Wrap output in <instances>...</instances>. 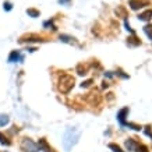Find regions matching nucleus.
I'll list each match as a JSON object with an SVG mask.
<instances>
[{
	"instance_id": "nucleus-9",
	"label": "nucleus",
	"mask_w": 152,
	"mask_h": 152,
	"mask_svg": "<svg viewBox=\"0 0 152 152\" xmlns=\"http://www.w3.org/2000/svg\"><path fill=\"white\" fill-rule=\"evenodd\" d=\"M18 59H20V53L17 50H14V52H11V53H10V56H9V61H10V63H14V61H17Z\"/></svg>"
},
{
	"instance_id": "nucleus-5",
	"label": "nucleus",
	"mask_w": 152,
	"mask_h": 152,
	"mask_svg": "<svg viewBox=\"0 0 152 152\" xmlns=\"http://www.w3.org/2000/svg\"><path fill=\"white\" fill-rule=\"evenodd\" d=\"M138 18L141 20V21H149V20L152 18V9L147 10V11H144V13H141L138 15Z\"/></svg>"
},
{
	"instance_id": "nucleus-19",
	"label": "nucleus",
	"mask_w": 152,
	"mask_h": 152,
	"mask_svg": "<svg viewBox=\"0 0 152 152\" xmlns=\"http://www.w3.org/2000/svg\"><path fill=\"white\" fill-rule=\"evenodd\" d=\"M109 148L113 149V152H123L121 151V148H120L119 145H116V144H109Z\"/></svg>"
},
{
	"instance_id": "nucleus-8",
	"label": "nucleus",
	"mask_w": 152,
	"mask_h": 152,
	"mask_svg": "<svg viewBox=\"0 0 152 152\" xmlns=\"http://www.w3.org/2000/svg\"><path fill=\"white\" fill-rule=\"evenodd\" d=\"M41 148H42V149H43L45 152H53V149H52V148L48 145V142H46V141H45L43 138L39 140V149H41Z\"/></svg>"
},
{
	"instance_id": "nucleus-6",
	"label": "nucleus",
	"mask_w": 152,
	"mask_h": 152,
	"mask_svg": "<svg viewBox=\"0 0 152 152\" xmlns=\"http://www.w3.org/2000/svg\"><path fill=\"white\" fill-rule=\"evenodd\" d=\"M129 113V107H124V109H121L119 112V115H117V120H119L121 124L124 126V119H126V115Z\"/></svg>"
},
{
	"instance_id": "nucleus-22",
	"label": "nucleus",
	"mask_w": 152,
	"mask_h": 152,
	"mask_svg": "<svg viewBox=\"0 0 152 152\" xmlns=\"http://www.w3.org/2000/svg\"><path fill=\"white\" fill-rule=\"evenodd\" d=\"M144 131H145V134H147L148 137L152 140V130H151V127H145V129H144Z\"/></svg>"
},
{
	"instance_id": "nucleus-14",
	"label": "nucleus",
	"mask_w": 152,
	"mask_h": 152,
	"mask_svg": "<svg viewBox=\"0 0 152 152\" xmlns=\"http://www.w3.org/2000/svg\"><path fill=\"white\" fill-rule=\"evenodd\" d=\"M129 45H131V46H138L140 45V39H137L135 37H131V38H129Z\"/></svg>"
},
{
	"instance_id": "nucleus-1",
	"label": "nucleus",
	"mask_w": 152,
	"mask_h": 152,
	"mask_svg": "<svg viewBox=\"0 0 152 152\" xmlns=\"http://www.w3.org/2000/svg\"><path fill=\"white\" fill-rule=\"evenodd\" d=\"M80 138V131H77L75 129H67L64 135H63V145H64L66 151H70L71 148L78 142Z\"/></svg>"
},
{
	"instance_id": "nucleus-16",
	"label": "nucleus",
	"mask_w": 152,
	"mask_h": 152,
	"mask_svg": "<svg viewBox=\"0 0 152 152\" xmlns=\"http://www.w3.org/2000/svg\"><path fill=\"white\" fill-rule=\"evenodd\" d=\"M144 31H145V34L152 39V25H145V27H144Z\"/></svg>"
},
{
	"instance_id": "nucleus-24",
	"label": "nucleus",
	"mask_w": 152,
	"mask_h": 152,
	"mask_svg": "<svg viewBox=\"0 0 152 152\" xmlns=\"http://www.w3.org/2000/svg\"><path fill=\"white\" fill-rule=\"evenodd\" d=\"M91 84H92V80H88V81H85V83H83L81 84V87H89V85H91Z\"/></svg>"
},
{
	"instance_id": "nucleus-23",
	"label": "nucleus",
	"mask_w": 152,
	"mask_h": 152,
	"mask_svg": "<svg viewBox=\"0 0 152 152\" xmlns=\"http://www.w3.org/2000/svg\"><path fill=\"white\" fill-rule=\"evenodd\" d=\"M11 9H13V4H11L10 1H6V3H4V10H6V11H10Z\"/></svg>"
},
{
	"instance_id": "nucleus-21",
	"label": "nucleus",
	"mask_w": 152,
	"mask_h": 152,
	"mask_svg": "<svg viewBox=\"0 0 152 152\" xmlns=\"http://www.w3.org/2000/svg\"><path fill=\"white\" fill-rule=\"evenodd\" d=\"M137 152H148V148L145 147V145H138V144H137Z\"/></svg>"
},
{
	"instance_id": "nucleus-11",
	"label": "nucleus",
	"mask_w": 152,
	"mask_h": 152,
	"mask_svg": "<svg viewBox=\"0 0 152 152\" xmlns=\"http://www.w3.org/2000/svg\"><path fill=\"white\" fill-rule=\"evenodd\" d=\"M41 41H42V38H38V37H28V39H24V38L20 39L21 43H24V42H41Z\"/></svg>"
},
{
	"instance_id": "nucleus-15",
	"label": "nucleus",
	"mask_w": 152,
	"mask_h": 152,
	"mask_svg": "<svg viewBox=\"0 0 152 152\" xmlns=\"http://www.w3.org/2000/svg\"><path fill=\"white\" fill-rule=\"evenodd\" d=\"M87 70H88V67H87V66H84V64H78V67H77V71H78L80 75L87 74Z\"/></svg>"
},
{
	"instance_id": "nucleus-7",
	"label": "nucleus",
	"mask_w": 152,
	"mask_h": 152,
	"mask_svg": "<svg viewBox=\"0 0 152 152\" xmlns=\"http://www.w3.org/2000/svg\"><path fill=\"white\" fill-rule=\"evenodd\" d=\"M88 101L91 102V105H98V103H99V101H101V98H99V95H98L96 92L95 94H89V96L87 98Z\"/></svg>"
},
{
	"instance_id": "nucleus-18",
	"label": "nucleus",
	"mask_w": 152,
	"mask_h": 152,
	"mask_svg": "<svg viewBox=\"0 0 152 152\" xmlns=\"http://www.w3.org/2000/svg\"><path fill=\"white\" fill-rule=\"evenodd\" d=\"M0 142L3 144V145H10V141L7 140V137H4L1 133H0Z\"/></svg>"
},
{
	"instance_id": "nucleus-25",
	"label": "nucleus",
	"mask_w": 152,
	"mask_h": 152,
	"mask_svg": "<svg viewBox=\"0 0 152 152\" xmlns=\"http://www.w3.org/2000/svg\"><path fill=\"white\" fill-rule=\"evenodd\" d=\"M67 1H69V0H59L60 4H63V3H67Z\"/></svg>"
},
{
	"instance_id": "nucleus-12",
	"label": "nucleus",
	"mask_w": 152,
	"mask_h": 152,
	"mask_svg": "<svg viewBox=\"0 0 152 152\" xmlns=\"http://www.w3.org/2000/svg\"><path fill=\"white\" fill-rule=\"evenodd\" d=\"M27 14H28V15H31V17H34V18H37V17H39V15H41V13H39L38 10H35V9H28L27 10Z\"/></svg>"
},
{
	"instance_id": "nucleus-10",
	"label": "nucleus",
	"mask_w": 152,
	"mask_h": 152,
	"mask_svg": "<svg viewBox=\"0 0 152 152\" xmlns=\"http://www.w3.org/2000/svg\"><path fill=\"white\" fill-rule=\"evenodd\" d=\"M126 147H127L129 151H134L135 147H137V142H135L134 140H127V141H126Z\"/></svg>"
},
{
	"instance_id": "nucleus-4",
	"label": "nucleus",
	"mask_w": 152,
	"mask_h": 152,
	"mask_svg": "<svg viewBox=\"0 0 152 152\" xmlns=\"http://www.w3.org/2000/svg\"><path fill=\"white\" fill-rule=\"evenodd\" d=\"M129 4L133 10H140V9H142L144 6H147L148 3L147 1H144V0H130Z\"/></svg>"
},
{
	"instance_id": "nucleus-3",
	"label": "nucleus",
	"mask_w": 152,
	"mask_h": 152,
	"mask_svg": "<svg viewBox=\"0 0 152 152\" xmlns=\"http://www.w3.org/2000/svg\"><path fill=\"white\" fill-rule=\"evenodd\" d=\"M21 148H23V151L25 152H39L41 149L38 148V145L34 141H31L29 138H24L23 142H21Z\"/></svg>"
},
{
	"instance_id": "nucleus-17",
	"label": "nucleus",
	"mask_w": 152,
	"mask_h": 152,
	"mask_svg": "<svg viewBox=\"0 0 152 152\" xmlns=\"http://www.w3.org/2000/svg\"><path fill=\"white\" fill-rule=\"evenodd\" d=\"M116 14H117V15L120 14L123 18H126V10L123 9V7H117V9H116Z\"/></svg>"
},
{
	"instance_id": "nucleus-13",
	"label": "nucleus",
	"mask_w": 152,
	"mask_h": 152,
	"mask_svg": "<svg viewBox=\"0 0 152 152\" xmlns=\"http://www.w3.org/2000/svg\"><path fill=\"white\" fill-rule=\"evenodd\" d=\"M9 124V116L7 115H0V127Z\"/></svg>"
},
{
	"instance_id": "nucleus-20",
	"label": "nucleus",
	"mask_w": 152,
	"mask_h": 152,
	"mask_svg": "<svg viewBox=\"0 0 152 152\" xmlns=\"http://www.w3.org/2000/svg\"><path fill=\"white\" fill-rule=\"evenodd\" d=\"M71 39H74V38L66 37V35H61V37H60V41H63V42H69V43H74V41H71Z\"/></svg>"
},
{
	"instance_id": "nucleus-2",
	"label": "nucleus",
	"mask_w": 152,
	"mask_h": 152,
	"mask_svg": "<svg viewBox=\"0 0 152 152\" xmlns=\"http://www.w3.org/2000/svg\"><path fill=\"white\" fill-rule=\"evenodd\" d=\"M74 87V78L69 74H61L59 78V91L61 94H69L71 91V88Z\"/></svg>"
}]
</instances>
